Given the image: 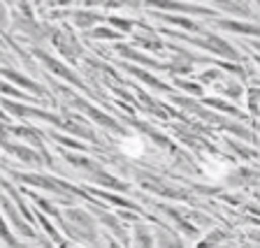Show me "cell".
<instances>
[{"label": "cell", "mask_w": 260, "mask_h": 248, "mask_svg": "<svg viewBox=\"0 0 260 248\" xmlns=\"http://www.w3.org/2000/svg\"><path fill=\"white\" fill-rule=\"evenodd\" d=\"M107 21H109V23H114V26H119V28H125V30H130V28H133V23H125L123 19H121V16H109Z\"/></svg>", "instance_id": "cell-22"}, {"label": "cell", "mask_w": 260, "mask_h": 248, "mask_svg": "<svg viewBox=\"0 0 260 248\" xmlns=\"http://www.w3.org/2000/svg\"><path fill=\"white\" fill-rule=\"evenodd\" d=\"M0 119H3V112H0Z\"/></svg>", "instance_id": "cell-24"}, {"label": "cell", "mask_w": 260, "mask_h": 248, "mask_svg": "<svg viewBox=\"0 0 260 248\" xmlns=\"http://www.w3.org/2000/svg\"><path fill=\"white\" fill-rule=\"evenodd\" d=\"M38 221H40V223H42V227H44V230H47V232H49V234H51V239H56V243H63V239H60V234H58V232H56V227H54V225H51V223H49V221H47V218H44V216H42V214H40V216H38Z\"/></svg>", "instance_id": "cell-19"}, {"label": "cell", "mask_w": 260, "mask_h": 248, "mask_svg": "<svg viewBox=\"0 0 260 248\" xmlns=\"http://www.w3.org/2000/svg\"><path fill=\"white\" fill-rule=\"evenodd\" d=\"M54 47L58 49L63 56L68 58H77V56H84V49L77 42V38L70 30H56L54 32Z\"/></svg>", "instance_id": "cell-4"}, {"label": "cell", "mask_w": 260, "mask_h": 248, "mask_svg": "<svg viewBox=\"0 0 260 248\" xmlns=\"http://www.w3.org/2000/svg\"><path fill=\"white\" fill-rule=\"evenodd\" d=\"M63 153V158L70 165H75V167H79V169H86V172H91V174H95V172H100V162H95V160H91V158H86V156H75V153H68V151H60Z\"/></svg>", "instance_id": "cell-7"}, {"label": "cell", "mask_w": 260, "mask_h": 248, "mask_svg": "<svg viewBox=\"0 0 260 248\" xmlns=\"http://www.w3.org/2000/svg\"><path fill=\"white\" fill-rule=\"evenodd\" d=\"M0 93H5V95L10 97H21V100H30L28 95H23L21 91H16L14 86H10V84H5V81H0Z\"/></svg>", "instance_id": "cell-18"}, {"label": "cell", "mask_w": 260, "mask_h": 248, "mask_svg": "<svg viewBox=\"0 0 260 248\" xmlns=\"http://www.w3.org/2000/svg\"><path fill=\"white\" fill-rule=\"evenodd\" d=\"M144 141L140 139V137H135V135H130V137H123L121 139V151L125 153V156H130V158H142L144 156Z\"/></svg>", "instance_id": "cell-8"}, {"label": "cell", "mask_w": 260, "mask_h": 248, "mask_svg": "<svg viewBox=\"0 0 260 248\" xmlns=\"http://www.w3.org/2000/svg\"><path fill=\"white\" fill-rule=\"evenodd\" d=\"M0 239L5 241V246H7V248H21V243H16V239L12 237L10 227H7V221H5L3 216H0Z\"/></svg>", "instance_id": "cell-14"}, {"label": "cell", "mask_w": 260, "mask_h": 248, "mask_svg": "<svg viewBox=\"0 0 260 248\" xmlns=\"http://www.w3.org/2000/svg\"><path fill=\"white\" fill-rule=\"evenodd\" d=\"M0 75L5 77V79H10V81H14V84H19L21 88H28V91H35L38 95H47L44 93V88L40 86V84H35L32 79H28V77H23L21 72H16V70H12V67H0Z\"/></svg>", "instance_id": "cell-5"}, {"label": "cell", "mask_w": 260, "mask_h": 248, "mask_svg": "<svg viewBox=\"0 0 260 248\" xmlns=\"http://www.w3.org/2000/svg\"><path fill=\"white\" fill-rule=\"evenodd\" d=\"M91 179L95 181V184L105 186V188H112V190H119V193H125L128 190V186L123 184V181H119L116 176H112V174H107L105 169H100V172L91 174Z\"/></svg>", "instance_id": "cell-9"}, {"label": "cell", "mask_w": 260, "mask_h": 248, "mask_svg": "<svg viewBox=\"0 0 260 248\" xmlns=\"http://www.w3.org/2000/svg\"><path fill=\"white\" fill-rule=\"evenodd\" d=\"M156 239H158V246L160 248H184V243L179 241L172 232H165V230H160V232L156 234Z\"/></svg>", "instance_id": "cell-13"}, {"label": "cell", "mask_w": 260, "mask_h": 248, "mask_svg": "<svg viewBox=\"0 0 260 248\" xmlns=\"http://www.w3.org/2000/svg\"><path fill=\"white\" fill-rule=\"evenodd\" d=\"M109 248H121V246H119V243H114V241H112V243H109Z\"/></svg>", "instance_id": "cell-23"}, {"label": "cell", "mask_w": 260, "mask_h": 248, "mask_svg": "<svg viewBox=\"0 0 260 248\" xmlns=\"http://www.w3.org/2000/svg\"><path fill=\"white\" fill-rule=\"evenodd\" d=\"M202 172L209 181H223L230 174V167H225L221 160H205L202 162Z\"/></svg>", "instance_id": "cell-6"}, {"label": "cell", "mask_w": 260, "mask_h": 248, "mask_svg": "<svg viewBox=\"0 0 260 248\" xmlns=\"http://www.w3.org/2000/svg\"><path fill=\"white\" fill-rule=\"evenodd\" d=\"M65 218L70 223H75V227L70 230V234L77 241H93L95 239V221L88 211L84 209H68Z\"/></svg>", "instance_id": "cell-1"}, {"label": "cell", "mask_w": 260, "mask_h": 248, "mask_svg": "<svg viewBox=\"0 0 260 248\" xmlns=\"http://www.w3.org/2000/svg\"><path fill=\"white\" fill-rule=\"evenodd\" d=\"M221 28H228V30H242V32H253V35H260V28L246 26V23H235V21H218Z\"/></svg>", "instance_id": "cell-15"}, {"label": "cell", "mask_w": 260, "mask_h": 248, "mask_svg": "<svg viewBox=\"0 0 260 248\" xmlns=\"http://www.w3.org/2000/svg\"><path fill=\"white\" fill-rule=\"evenodd\" d=\"M7 23H10V14H7V5H3V3H0V30H3V28H7Z\"/></svg>", "instance_id": "cell-21"}, {"label": "cell", "mask_w": 260, "mask_h": 248, "mask_svg": "<svg viewBox=\"0 0 260 248\" xmlns=\"http://www.w3.org/2000/svg\"><path fill=\"white\" fill-rule=\"evenodd\" d=\"M103 16H98L95 12H91V10H75L72 12V21H75V26H79V28H91L95 21H100Z\"/></svg>", "instance_id": "cell-10"}, {"label": "cell", "mask_w": 260, "mask_h": 248, "mask_svg": "<svg viewBox=\"0 0 260 248\" xmlns=\"http://www.w3.org/2000/svg\"><path fill=\"white\" fill-rule=\"evenodd\" d=\"M0 206H3V211H5V216L10 218V223H12V227H14L16 232L21 234V237H26V239H38V234H35V230H32L30 225H28L26 221H23L21 216H19V211L12 206V202L7 200L5 195H0Z\"/></svg>", "instance_id": "cell-3"}, {"label": "cell", "mask_w": 260, "mask_h": 248, "mask_svg": "<svg viewBox=\"0 0 260 248\" xmlns=\"http://www.w3.org/2000/svg\"><path fill=\"white\" fill-rule=\"evenodd\" d=\"M54 137L56 141H60V144H68V146H75V149H79V151H86V149H84V144H79V141H75V139H68V137H63V135H51Z\"/></svg>", "instance_id": "cell-20"}, {"label": "cell", "mask_w": 260, "mask_h": 248, "mask_svg": "<svg viewBox=\"0 0 260 248\" xmlns=\"http://www.w3.org/2000/svg\"><path fill=\"white\" fill-rule=\"evenodd\" d=\"M93 38L95 40H119L121 32L109 30V28H93Z\"/></svg>", "instance_id": "cell-16"}, {"label": "cell", "mask_w": 260, "mask_h": 248, "mask_svg": "<svg viewBox=\"0 0 260 248\" xmlns=\"http://www.w3.org/2000/svg\"><path fill=\"white\" fill-rule=\"evenodd\" d=\"M32 56H35V58H40V60H42V63L49 67V70H51V72H56V75H58V77H63L65 81H70V84H75L77 88H84V84H81V81H79V77H77V75H72V72L68 70V67H65L63 63H58V60H56V58H51V56H49L47 51H42V49H38V47H35V49H32Z\"/></svg>", "instance_id": "cell-2"}, {"label": "cell", "mask_w": 260, "mask_h": 248, "mask_svg": "<svg viewBox=\"0 0 260 248\" xmlns=\"http://www.w3.org/2000/svg\"><path fill=\"white\" fill-rule=\"evenodd\" d=\"M135 243L137 248H153V237L142 223H135Z\"/></svg>", "instance_id": "cell-12"}, {"label": "cell", "mask_w": 260, "mask_h": 248, "mask_svg": "<svg viewBox=\"0 0 260 248\" xmlns=\"http://www.w3.org/2000/svg\"><path fill=\"white\" fill-rule=\"evenodd\" d=\"M98 218H100V221H103V225H107L109 230H112V232L116 234V237H119V239H123V243H125V230L119 225V221H116V218H114L112 214H105V211H98Z\"/></svg>", "instance_id": "cell-11"}, {"label": "cell", "mask_w": 260, "mask_h": 248, "mask_svg": "<svg viewBox=\"0 0 260 248\" xmlns=\"http://www.w3.org/2000/svg\"><path fill=\"white\" fill-rule=\"evenodd\" d=\"M223 237H225V234H223L221 230H214V232H211L209 237H207L205 241H202V243H200V246H198V248H211V246H216V243L221 241Z\"/></svg>", "instance_id": "cell-17"}]
</instances>
